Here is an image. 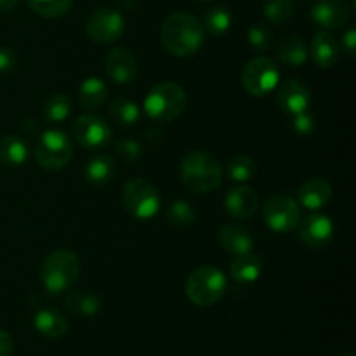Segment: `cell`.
I'll return each instance as SVG.
<instances>
[{
  "instance_id": "cell-1",
  "label": "cell",
  "mask_w": 356,
  "mask_h": 356,
  "mask_svg": "<svg viewBox=\"0 0 356 356\" xmlns=\"http://www.w3.org/2000/svg\"><path fill=\"white\" fill-rule=\"evenodd\" d=\"M205 30L202 21L190 13H174L165 17L160 28L162 45L177 58H186L195 54L202 47Z\"/></svg>"
},
{
  "instance_id": "cell-2",
  "label": "cell",
  "mask_w": 356,
  "mask_h": 356,
  "mask_svg": "<svg viewBox=\"0 0 356 356\" xmlns=\"http://www.w3.org/2000/svg\"><path fill=\"white\" fill-rule=\"evenodd\" d=\"M181 179L195 193H211L222 183L221 163L209 152L195 149L181 162Z\"/></svg>"
},
{
  "instance_id": "cell-3",
  "label": "cell",
  "mask_w": 356,
  "mask_h": 356,
  "mask_svg": "<svg viewBox=\"0 0 356 356\" xmlns=\"http://www.w3.org/2000/svg\"><path fill=\"white\" fill-rule=\"evenodd\" d=\"M80 277V259L68 249H59L49 254L40 266V280L51 294L68 291Z\"/></svg>"
},
{
  "instance_id": "cell-4",
  "label": "cell",
  "mask_w": 356,
  "mask_h": 356,
  "mask_svg": "<svg viewBox=\"0 0 356 356\" xmlns=\"http://www.w3.org/2000/svg\"><path fill=\"white\" fill-rule=\"evenodd\" d=\"M186 92L176 82H160L145 97V111L152 120L170 122L186 108Z\"/></svg>"
},
{
  "instance_id": "cell-5",
  "label": "cell",
  "mask_w": 356,
  "mask_h": 356,
  "mask_svg": "<svg viewBox=\"0 0 356 356\" xmlns=\"http://www.w3.org/2000/svg\"><path fill=\"white\" fill-rule=\"evenodd\" d=\"M226 291V277L214 266H202L195 270L186 280V296L193 305L209 308L221 301Z\"/></svg>"
},
{
  "instance_id": "cell-6",
  "label": "cell",
  "mask_w": 356,
  "mask_h": 356,
  "mask_svg": "<svg viewBox=\"0 0 356 356\" xmlns=\"http://www.w3.org/2000/svg\"><path fill=\"white\" fill-rule=\"evenodd\" d=\"M122 202L129 214L139 221L155 218L160 211V195L152 183L141 177L129 179L122 190Z\"/></svg>"
},
{
  "instance_id": "cell-7",
  "label": "cell",
  "mask_w": 356,
  "mask_h": 356,
  "mask_svg": "<svg viewBox=\"0 0 356 356\" xmlns=\"http://www.w3.org/2000/svg\"><path fill=\"white\" fill-rule=\"evenodd\" d=\"M35 160L45 170H59L70 163L73 156V143L58 129L45 131L38 138L33 149Z\"/></svg>"
},
{
  "instance_id": "cell-8",
  "label": "cell",
  "mask_w": 356,
  "mask_h": 356,
  "mask_svg": "<svg viewBox=\"0 0 356 356\" xmlns=\"http://www.w3.org/2000/svg\"><path fill=\"white\" fill-rule=\"evenodd\" d=\"M280 82V70L277 63L266 56L254 58L245 65L242 72V86L250 96L263 97L268 96L273 89H277Z\"/></svg>"
},
{
  "instance_id": "cell-9",
  "label": "cell",
  "mask_w": 356,
  "mask_h": 356,
  "mask_svg": "<svg viewBox=\"0 0 356 356\" xmlns=\"http://www.w3.org/2000/svg\"><path fill=\"white\" fill-rule=\"evenodd\" d=\"M263 218L268 228L275 233H289L301 221L298 202L289 195H273L263 207Z\"/></svg>"
},
{
  "instance_id": "cell-10",
  "label": "cell",
  "mask_w": 356,
  "mask_h": 356,
  "mask_svg": "<svg viewBox=\"0 0 356 356\" xmlns=\"http://www.w3.org/2000/svg\"><path fill=\"white\" fill-rule=\"evenodd\" d=\"M86 31L89 38L99 44H111L118 40L125 31V19L115 9H97L87 17Z\"/></svg>"
},
{
  "instance_id": "cell-11",
  "label": "cell",
  "mask_w": 356,
  "mask_h": 356,
  "mask_svg": "<svg viewBox=\"0 0 356 356\" xmlns=\"http://www.w3.org/2000/svg\"><path fill=\"white\" fill-rule=\"evenodd\" d=\"M73 138L82 148L101 149L111 138V129L103 117L94 113L80 115L73 122Z\"/></svg>"
},
{
  "instance_id": "cell-12",
  "label": "cell",
  "mask_w": 356,
  "mask_h": 356,
  "mask_svg": "<svg viewBox=\"0 0 356 356\" xmlns=\"http://www.w3.org/2000/svg\"><path fill=\"white\" fill-rule=\"evenodd\" d=\"M277 97L282 110L289 115H298L312 106V90L298 79L285 80L278 89Z\"/></svg>"
},
{
  "instance_id": "cell-13",
  "label": "cell",
  "mask_w": 356,
  "mask_h": 356,
  "mask_svg": "<svg viewBox=\"0 0 356 356\" xmlns=\"http://www.w3.org/2000/svg\"><path fill=\"white\" fill-rule=\"evenodd\" d=\"M312 17L322 28L336 30L351 19V7L346 0H320L313 6Z\"/></svg>"
},
{
  "instance_id": "cell-14",
  "label": "cell",
  "mask_w": 356,
  "mask_h": 356,
  "mask_svg": "<svg viewBox=\"0 0 356 356\" xmlns=\"http://www.w3.org/2000/svg\"><path fill=\"white\" fill-rule=\"evenodd\" d=\"M299 236L309 249H322L329 245L334 236V222L329 216L313 214L301 222Z\"/></svg>"
},
{
  "instance_id": "cell-15",
  "label": "cell",
  "mask_w": 356,
  "mask_h": 356,
  "mask_svg": "<svg viewBox=\"0 0 356 356\" xmlns=\"http://www.w3.org/2000/svg\"><path fill=\"white\" fill-rule=\"evenodd\" d=\"M106 65V73L115 83H131L138 75V59L129 49L118 47L113 49L104 59Z\"/></svg>"
},
{
  "instance_id": "cell-16",
  "label": "cell",
  "mask_w": 356,
  "mask_h": 356,
  "mask_svg": "<svg viewBox=\"0 0 356 356\" xmlns=\"http://www.w3.org/2000/svg\"><path fill=\"white\" fill-rule=\"evenodd\" d=\"M226 211L235 219H250L259 209V197L250 186H236L228 191L225 198Z\"/></svg>"
},
{
  "instance_id": "cell-17",
  "label": "cell",
  "mask_w": 356,
  "mask_h": 356,
  "mask_svg": "<svg viewBox=\"0 0 356 356\" xmlns=\"http://www.w3.org/2000/svg\"><path fill=\"white\" fill-rule=\"evenodd\" d=\"M332 198V184L322 177H313L301 184L298 190L299 204L305 205L309 211H318L327 205Z\"/></svg>"
},
{
  "instance_id": "cell-18",
  "label": "cell",
  "mask_w": 356,
  "mask_h": 356,
  "mask_svg": "<svg viewBox=\"0 0 356 356\" xmlns=\"http://www.w3.org/2000/svg\"><path fill=\"white\" fill-rule=\"evenodd\" d=\"M218 242L226 252H232L235 256L240 254L252 252L254 238L245 228L238 225H225L218 232Z\"/></svg>"
},
{
  "instance_id": "cell-19",
  "label": "cell",
  "mask_w": 356,
  "mask_h": 356,
  "mask_svg": "<svg viewBox=\"0 0 356 356\" xmlns=\"http://www.w3.org/2000/svg\"><path fill=\"white\" fill-rule=\"evenodd\" d=\"M308 52H312L313 61L320 68H332L341 54L339 44L329 31H318L313 37L312 47H309Z\"/></svg>"
},
{
  "instance_id": "cell-20",
  "label": "cell",
  "mask_w": 356,
  "mask_h": 356,
  "mask_svg": "<svg viewBox=\"0 0 356 356\" xmlns=\"http://www.w3.org/2000/svg\"><path fill=\"white\" fill-rule=\"evenodd\" d=\"M33 325L42 336L49 339H59L68 332V320L54 308H42L35 313Z\"/></svg>"
},
{
  "instance_id": "cell-21",
  "label": "cell",
  "mask_w": 356,
  "mask_h": 356,
  "mask_svg": "<svg viewBox=\"0 0 356 356\" xmlns=\"http://www.w3.org/2000/svg\"><path fill=\"white\" fill-rule=\"evenodd\" d=\"M275 52H277V58L280 59V63L291 66V68L305 65L306 59H308V47L298 35H289V37L280 38L277 47H275Z\"/></svg>"
},
{
  "instance_id": "cell-22",
  "label": "cell",
  "mask_w": 356,
  "mask_h": 356,
  "mask_svg": "<svg viewBox=\"0 0 356 356\" xmlns=\"http://www.w3.org/2000/svg\"><path fill=\"white\" fill-rule=\"evenodd\" d=\"M261 271H263V263L252 252L240 254L229 264V275L238 284H252L261 277Z\"/></svg>"
},
{
  "instance_id": "cell-23",
  "label": "cell",
  "mask_w": 356,
  "mask_h": 356,
  "mask_svg": "<svg viewBox=\"0 0 356 356\" xmlns=\"http://www.w3.org/2000/svg\"><path fill=\"white\" fill-rule=\"evenodd\" d=\"M65 306L70 313L79 316H94L101 309L99 296L89 291H73L66 296Z\"/></svg>"
},
{
  "instance_id": "cell-24",
  "label": "cell",
  "mask_w": 356,
  "mask_h": 356,
  "mask_svg": "<svg viewBox=\"0 0 356 356\" xmlns=\"http://www.w3.org/2000/svg\"><path fill=\"white\" fill-rule=\"evenodd\" d=\"M108 87L99 76H89L79 87V103L86 110H97L106 101Z\"/></svg>"
},
{
  "instance_id": "cell-25",
  "label": "cell",
  "mask_w": 356,
  "mask_h": 356,
  "mask_svg": "<svg viewBox=\"0 0 356 356\" xmlns=\"http://www.w3.org/2000/svg\"><path fill=\"white\" fill-rule=\"evenodd\" d=\"M28 160V145L17 136L9 134L0 138V163L19 167Z\"/></svg>"
},
{
  "instance_id": "cell-26",
  "label": "cell",
  "mask_w": 356,
  "mask_h": 356,
  "mask_svg": "<svg viewBox=\"0 0 356 356\" xmlns=\"http://www.w3.org/2000/svg\"><path fill=\"white\" fill-rule=\"evenodd\" d=\"M115 174V162L110 155H96L87 162L86 179L92 184H104Z\"/></svg>"
},
{
  "instance_id": "cell-27",
  "label": "cell",
  "mask_w": 356,
  "mask_h": 356,
  "mask_svg": "<svg viewBox=\"0 0 356 356\" xmlns=\"http://www.w3.org/2000/svg\"><path fill=\"white\" fill-rule=\"evenodd\" d=\"M110 117L120 127H131L141 117V110L134 101L127 99V97H117L113 103L110 104Z\"/></svg>"
},
{
  "instance_id": "cell-28",
  "label": "cell",
  "mask_w": 356,
  "mask_h": 356,
  "mask_svg": "<svg viewBox=\"0 0 356 356\" xmlns=\"http://www.w3.org/2000/svg\"><path fill=\"white\" fill-rule=\"evenodd\" d=\"M202 24H204V30H207L214 37H219V35H225L232 26V14L226 7L214 6L205 10Z\"/></svg>"
},
{
  "instance_id": "cell-29",
  "label": "cell",
  "mask_w": 356,
  "mask_h": 356,
  "mask_svg": "<svg viewBox=\"0 0 356 356\" xmlns=\"http://www.w3.org/2000/svg\"><path fill=\"white\" fill-rule=\"evenodd\" d=\"M70 111H72V103L65 94H52L45 99L44 103V117L45 120L52 122V124H61L68 118Z\"/></svg>"
},
{
  "instance_id": "cell-30",
  "label": "cell",
  "mask_w": 356,
  "mask_h": 356,
  "mask_svg": "<svg viewBox=\"0 0 356 356\" xmlns=\"http://www.w3.org/2000/svg\"><path fill=\"white\" fill-rule=\"evenodd\" d=\"M226 170H228L229 179L236 181V183H247L256 176L257 165L249 155H236L229 160Z\"/></svg>"
},
{
  "instance_id": "cell-31",
  "label": "cell",
  "mask_w": 356,
  "mask_h": 356,
  "mask_svg": "<svg viewBox=\"0 0 356 356\" xmlns=\"http://www.w3.org/2000/svg\"><path fill=\"white\" fill-rule=\"evenodd\" d=\"M28 6L38 16L54 19L65 16L72 9L73 0H28Z\"/></svg>"
},
{
  "instance_id": "cell-32",
  "label": "cell",
  "mask_w": 356,
  "mask_h": 356,
  "mask_svg": "<svg viewBox=\"0 0 356 356\" xmlns=\"http://www.w3.org/2000/svg\"><path fill=\"white\" fill-rule=\"evenodd\" d=\"M195 219H197V212H195L193 205L188 204L186 200H174L167 207V221L176 228H186V226L193 225Z\"/></svg>"
},
{
  "instance_id": "cell-33",
  "label": "cell",
  "mask_w": 356,
  "mask_h": 356,
  "mask_svg": "<svg viewBox=\"0 0 356 356\" xmlns=\"http://www.w3.org/2000/svg\"><path fill=\"white\" fill-rule=\"evenodd\" d=\"M294 14L292 0H266L264 3V16L275 24H284Z\"/></svg>"
},
{
  "instance_id": "cell-34",
  "label": "cell",
  "mask_w": 356,
  "mask_h": 356,
  "mask_svg": "<svg viewBox=\"0 0 356 356\" xmlns=\"http://www.w3.org/2000/svg\"><path fill=\"white\" fill-rule=\"evenodd\" d=\"M249 44L259 52L268 51L273 44V31L266 24H252L249 30Z\"/></svg>"
},
{
  "instance_id": "cell-35",
  "label": "cell",
  "mask_w": 356,
  "mask_h": 356,
  "mask_svg": "<svg viewBox=\"0 0 356 356\" xmlns=\"http://www.w3.org/2000/svg\"><path fill=\"white\" fill-rule=\"evenodd\" d=\"M117 153L120 155V159L124 160L125 163H136L141 156L143 149L141 145H139L136 139H120L117 141Z\"/></svg>"
},
{
  "instance_id": "cell-36",
  "label": "cell",
  "mask_w": 356,
  "mask_h": 356,
  "mask_svg": "<svg viewBox=\"0 0 356 356\" xmlns=\"http://www.w3.org/2000/svg\"><path fill=\"white\" fill-rule=\"evenodd\" d=\"M292 117H294V120H292V127H294L296 134L309 136L313 131H315L316 127L315 117H313L309 110L301 111V113L298 115H292Z\"/></svg>"
},
{
  "instance_id": "cell-37",
  "label": "cell",
  "mask_w": 356,
  "mask_h": 356,
  "mask_svg": "<svg viewBox=\"0 0 356 356\" xmlns=\"http://www.w3.org/2000/svg\"><path fill=\"white\" fill-rule=\"evenodd\" d=\"M17 65V56L13 49L0 47V73H10Z\"/></svg>"
},
{
  "instance_id": "cell-38",
  "label": "cell",
  "mask_w": 356,
  "mask_h": 356,
  "mask_svg": "<svg viewBox=\"0 0 356 356\" xmlns=\"http://www.w3.org/2000/svg\"><path fill=\"white\" fill-rule=\"evenodd\" d=\"M343 54H346L348 58H355V51H356V31L355 28H350L346 33L343 35V40H341V49Z\"/></svg>"
},
{
  "instance_id": "cell-39",
  "label": "cell",
  "mask_w": 356,
  "mask_h": 356,
  "mask_svg": "<svg viewBox=\"0 0 356 356\" xmlns=\"http://www.w3.org/2000/svg\"><path fill=\"white\" fill-rule=\"evenodd\" d=\"M13 353V337L9 332L0 329V356H10Z\"/></svg>"
},
{
  "instance_id": "cell-40",
  "label": "cell",
  "mask_w": 356,
  "mask_h": 356,
  "mask_svg": "<svg viewBox=\"0 0 356 356\" xmlns=\"http://www.w3.org/2000/svg\"><path fill=\"white\" fill-rule=\"evenodd\" d=\"M19 0H0V13H7V10H13L17 6Z\"/></svg>"
},
{
  "instance_id": "cell-41",
  "label": "cell",
  "mask_w": 356,
  "mask_h": 356,
  "mask_svg": "<svg viewBox=\"0 0 356 356\" xmlns=\"http://www.w3.org/2000/svg\"><path fill=\"white\" fill-rule=\"evenodd\" d=\"M339 356H355V355H351V353H344V355H339Z\"/></svg>"
},
{
  "instance_id": "cell-42",
  "label": "cell",
  "mask_w": 356,
  "mask_h": 356,
  "mask_svg": "<svg viewBox=\"0 0 356 356\" xmlns=\"http://www.w3.org/2000/svg\"><path fill=\"white\" fill-rule=\"evenodd\" d=\"M202 2H214V0H202Z\"/></svg>"
}]
</instances>
